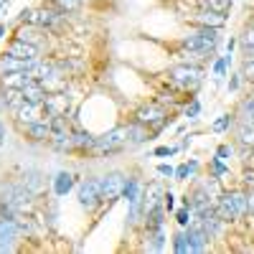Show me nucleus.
I'll return each mask as SVG.
<instances>
[{"instance_id": "f257e3e1", "label": "nucleus", "mask_w": 254, "mask_h": 254, "mask_svg": "<svg viewBox=\"0 0 254 254\" xmlns=\"http://www.w3.org/2000/svg\"><path fill=\"white\" fill-rule=\"evenodd\" d=\"M214 208H216V214L224 221H234V219L247 214V193H239V190H234V193H224V196H219Z\"/></svg>"}, {"instance_id": "f03ea898", "label": "nucleus", "mask_w": 254, "mask_h": 254, "mask_svg": "<svg viewBox=\"0 0 254 254\" xmlns=\"http://www.w3.org/2000/svg\"><path fill=\"white\" fill-rule=\"evenodd\" d=\"M183 46L188 51H201V54H211L216 46H219V28H198L196 33H190L186 41H183Z\"/></svg>"}, {"instance_id": "7ed1b4c3", "label": "nucleus", "mask_w": 254, "mask_h": 254, "mask_svg": "<svg viewBox=\"0 0 254 254\" xmlns=\"http://www.w3.org/2000/svg\"><path fill=\"white\" fill-rule=\"evenodd\" d=\"M168 76L186 89H196L203 79V71H201V66H193V64H178V66L168 71Z\"/></svg>"}, {"instance_id": "20e7f679", "label": "nucleus", "mask_w": 254, "mask_h": 254, "mask_svg": "<svg viewBox=\"0 0 254 254\" xmlns=\"http://www.w3.org/2000/svg\"><path fill=\"white\" fill-rule=\"evenodd\" d=\"M125 142H127V127H115V130L104 132L102 137L94 140V150L107 153V155L110 153H120Z\"/></svg>"}, {"instance_id": "39448f33", "label": "nucleus", "mask_w": 254, "mask_h": 254, "mask_svg": "<svg viewBox=\"0 0 254 254\" xmlns=\"http://www.w3.org/2000/svg\"><path fill=\"white\" fill-rule=\"evenodd\" d=\"M99 201H104L102 198V181L99 178H87L79 186V203L87 211H92V208L99 206Z\"/></svg>"}, {"instance_id": "423d86ee", "label": "nucleus", "mask_w": 254, "mask_h": 254, "mask_svg": "<svg viewBox=\"0 0 254 254\" xmlns=\"http://www.w3.org/2000/svg\"><path fill=\"white\" fill-rule=\"evenodd\" d=\"M20 234H23V231H20L18 216L15 219L0 216V252H13V244Z\"/></svg>"}, {"instance_id": "0eeeda50", "label": "nucleus", "mask_w": 254, "mask_h": 254, "mask_svg": "<svg viewBox=\"0 0 254 254\" xmlns=\"http://www.w3.org/2000/svg\"><path fill=\"white\" fill-rule=\"evenodd\" d=\"M69 107H71V97H69L66 92H51V94H46V99H44V112H46V117H66Z\"/></svg>"}, {"instance_id": "6e6552de", "label": "nucleus", "mask_w": 254, "mask_h": 254, "mask_svg": "<svg viewBox=\"0 0 254 254\" xmlns=\"http://www.w3.org/2000/svg\"><path fill=\"white\" fill-rule=\"evenodd\" d=\"M183 206H188L190 208V214H196V216H201L203 211H208V208H214V196H208L206 190L198 186L193 193H186V198H183Z\"/></svg>"}, {"instance_id": "1a4fd4ad", "label": "nucleus", "mask_w": 254, "mask_h": 254, "mask_svg": "<svg viewBox=\"0 0 254 254\" xmlns=\"http://www.w3.org/2000/svg\"><path fill=\"white\" fill-rule=\"evenodd\" d=\"M165 120H168V115L160 104H147V107H142L137 112V122H142L145 127H153V130H160Z\"/></svg>"}, {"instance_id": "9d476101", "label": "nucleus", "mask_w": 254, "mask_h": 254, "mask_svg": "<svg viewBox=\"0 0 254 254\" xmlns=\"http://www.w3.org/2000/svg\"><path fill=\"white\" fill-rule=\"evenodd\" d=\"M99 181H102V198H107V201L120 198L122 190H125V183H127V178L122 173H107Z\"/></svg>"}, {"instance_id": "9b49d317", "label": "nucleus", "mask_w": 254, "mask_h": 254, "mask_svg": "<svg viewBox=\"0 0 254 254\" xmlns=\"http://www.w3.org/2000/svg\"><path fill=\"white\" fill-rule=\"evenodd\" d=\"M186 237H188V247H190V252H203V249L208 247V242H211V239H208V234L203 231V226H201V221H198V219L188 224Z\"/></svg>"}, {"instance_id": "f8f14e48", "label": "nucleus", "mask_w": 254, "mask_h": 254, "mask_svg": "<svg viewBox=\"0 0 254 254\" xmlns=\"http://www.w3.org/2000/svg\"><path fill=\"white\" fill-rule=\"evenodd\" d=\"M163 196H165V190L160 183H150L142 193H140V201H142V214H147V211H153L155 206L163 203Z\"/></svg>"}, {"instance_id": "ddd939ff", "label": "nucleus", "mask_w": 254, "mask_h": 254, "mask_svg": "<svg viewBox=\"0 0 254 254\" xmlns=\"http://www.w3.org/2000/svg\"><path fill=\"white\" fill-rule=\"evenodd\" d=\"M38 61V59H36ZM36 61H23V59H15L10 54H5L3 59H0V74H10V71H26L31 76V69Z\"/></svg>"}, {"instance_id": "4468645a", "label": "nucleus", "mask_w": 254, "mask_h": 254, "mask_svg": "<svg viewBox=\"0 0 254 254\" xmlns=\"http://www.w3.org/2000/svg\"><path fill=\"white\" fill-rule=\"evenodd\" d=\"M8 54L15 56V59H23V61H36L38 59V46L36 44H28V41L15 38L13 44H10V49H8Z\"/></svg>"}, {"instance_id": "2eb2a0df", "label": "nucleus", "mask_w": 254, "mask_h": 254, "mask_svg": "<svg viewBox=\"0 0 254 254\" xmlns=\"http://www.w3.org/2000/svg\"><path fill=\"white\" fill-rule=\"evenodd\" d=\"M41 112H44V104H36V102H23L20 107L15 110V117L20 125H31L41 120Z\"/></svg>"}, {"instance_id": "dca6fc26", "label": "nucleus", "mask_w": 254, "mask_h": 254, "mask_svg": "<svg viewBox=\"0 0 254 254\" xmlns=\"http://www.w3.org/2000/svg\"><path fill=\"white\" fill-rule=\"evenodd\" d=\"M38 81L44 84V89H46L49 94H51V92H64V87H66V76H64L56 66H51V69H49L44 76H41Z\"/></svg>"}, {"instance_id": "f3484780", "label": "nucleus", "mask_w": 254, "mask_h": 254, "mask_svg": "<svg viewBox=\"0 0 254 254\" xmlns=\"http://www.w3.org/2000/svg\"><path fill=\"white\" fill-rule=\"evenodd\" d=\"M196 23L203 26V28H221V26L226 23V15H224V13H214V10L201 8V10L196 13Z\"/></svg>"}, {"instance_id": "a211bd4d", "label": "nucleus", "mask_w": 254, "mask_h": 254, "mask_svg": "<svg viewBox=\"0 0 254 254\" xmlns=\"http://www.w3.org/2000/svg\"><path fill=\"white\" fill-rule=\"evenodd\" d=\"M31 81V76L26 71H10V74H0V84L5 89H23L26 84Z\"/></svg>"}, {"instance_id": "6ab92c4d", "label": "nucleus", "mask_w": 254, "mask_h": 254, "mask_svg": "<svg viewBox=\"0 0 254 254\" xmlns=\"http://www.w3.org/2000/svg\"><path fill=\"white\" fill-rule=\"evenodd\" d=\"M46 89H44V84H41L38 79H31L26 87H23V97H26V102H36V104H44V99H46Z\"/></svg>"}, {"instance_id": "aec40b11", "label": "nucleus", "mask_w": 254, "mask_h": 254, "mask_svg": "<svg viewBox=\"0 0 254 254\" xmlns=\"http://www.w3.org/2000/svg\"><path fill=\"white\" fill-rule=\"evenodd\" d=\"M44 36H46V31L41 28V26H36V23H28V26H20L18 28V38L20 41H28V44H41L44 41Z\"/></svg>"}, {"instance_id": "412c9836", "label": "nucleus", "mask_w": 254, "mask_h": 254, "mask_svg": "<svg viewBox=\"0 0 254 254\" xmlns=\"http://www.w3.org/2000/svg\"><path fill=\"white\" fill-rule=\"evenodd\" d=\"M26 135L31 140H49L51 137V125L46 120H38V122H31L26 125Z\"/></svg>"}, {"instance_id": "4be33fe9", "label": "nucleus", "mask_w": 254, "mask_h": 254, "mask_svg": "<svg viewBox=\"0 0 254 254\" xmlns=\"http://www.w3.org/2000/svg\"><path fill=\"white\" fill-rule=\"evenodd\" d=\"M71 188H74V176L71 173H59L54 178V193L56 196H66Z\"/></svg>"}, {"instance_id": "5701e85b", "label": "nucleus", "mask_w": 254, "mask_h": 254, "mask_svg": "<svg viewBox=\"0 0 254 254\" xmlns=\"http://www.w3.org/2000/svg\"><path fill=\"white\" fill-rule=\"evenodd\" d=\"M127 137H130V142H132V145L145 142V140H147V127H145L142 122H132L130 127H127Z\"/></svg>"}, {"instance_id": "b1692460", "label": "nucleus", "mask_w": 254, "mask_h": 254, "mask_svg": "<svg viewBox=\"0 0 254 254\" xmlns=\"http://www.w3.org/2000/svg\"><path fill=\"white\" fill-rule=\"evenodd\" d=\"M3 99H5V107H10L13 112H15V110H18L23 102H26V97H23V89H5Z\"/></svg>"}, {"instance_id": "393cba45", "label": "nucleus", "mask_w": 254, "mask_h": 254, "mask_svg": "<svg viewBox=\"0 0 254 254\" xmlns=\"http://www.w3.org/2000/svg\"><path fill=\"white\" fill-rule=\"evenodd\" d=\"M94 140H97V137H92L89 132H76V135H71V142H74V147H79V150H94Z\"/></svg>"}, {"instance_id": "a878e982", "label": "nucleus", "mask_w": 254, "mask_h": 254, "mask_svg": "<svg viewBox=\"0 0 254 254\" xmlns=\"http://www.w3.org/2000/svg\"><path fill=\"white\" fill-rule=\"evenodd\" d=\"M122 196L127 198V203H135V201H140V183H137L135 178H127Z\"/></svg>"}, {"instance_id": "bb28decb", "label": "nucleus", "mask_w": 254, "mask_h": 254, "mask_svg": "<svg viewBox=\"0 0 254 254\" xmlns=\"http://www.w3.org/2000/svg\"><path fill=\"white\" fill-rule=\"evenodd\" d=\"M147 237H150V242H147V252H160V249L165 247V234H163V229L147 231Z\"/></svg>"}, {"instance_id": "cd10ccee", "label": "nucleus", "mask_w": 254, "mask_h": 254, "mask_svg": "<svg viewBox=\"0 0 254 254\" xmlns=\"http://www.w3.org/2000/svg\"><path fill=\"white\" fill-rule=\"evenodd\" d=\"M198 5L214 13H226L231 8V0H198Z\"/></svg>"}, {"instance_id": "c85d7f7f", "label": "nucleus", "mask_w": 254, "mask_h": 254, "mask_svg": "<svg viewBox=\"0 0 254 254\" xmlns=\"http://www.w3.org/2000/svg\"><path fill=\"white\" fill-rule=\"evenodd\" d=\"M239 142L254 147V122H242L239 125Z\"/></svg>"}, {"instance_id": "c756f323", "label": "nucleus", "mask_w": 254, "mask_h": 254, "mask_svg": "<svg viewBox=\"0 0 254 254\" xmlns=\"http://www.w3.org/2000/svg\"><path fill=\"white\" fill-rule=\"evenodd\" d=\"M196 168H198V163H196V160H190V163H183V165L178 168V171H176L173 176H176L178 181H186V178H188L190 173H196Z\"/></svg>"}, {"instance_id": "7c9ffc66", "label": "nucleus", "mask_w": 254, "mask_h": 254, "mask_svg": "<svg viewBox=\"0 0 254 254\" xmlns=\"http://www.w3.org/2000/svg\"><path fill=\"white\" fill-rule=\"evenodd\" d=\"M173 249H176V254H188V252H190V247H188V237H186V231H183V234H178V237L173 239Z\"/></svg>"}, {"instance_id": "2f4dec72", "label": "nucleus", "mask_w": 254, "mask_h": 254, "mask_svg": "<svg viewBox=\"0 0 254 254\" xmlns=\"http://www.w3.org/2000/svg\"><path fill=\"white\" fill-rule=\"evenodd\" d=\"M242 122H254V97L242 104Z\"/></svg>"}, {"instance_id": "473e14b6", "label": "nucleus", "mask_w": 254, "mask_h": 254, "mask_svg": "<svg viewBox=\"0 0 254 254\" xmlns=\"http://www.w3.org/2000/svg\"><path fill=\"white\" fill-rule=\"evenodd\" d=\"M54 3H56L64 13H74V10H79L81 0H54Z\"/></svg>"}, {"instance_id": "72a5a7b5", "label": "nucleus", "mask_w": 254, "mask_h": 254, "mask_svg": "<svg viewBox=\"0 0 254 254\" xmlns=\"http://www.w3.org/2000/svg\"><path fill=\"white\" fill-rule=\"evenodd\" d=\"M229 61H231V54H226V56H221L216 64H214V71H216V76H224L226 74V66H229Z\"/></svg>"}, {"instance_id": "f704fd0d", "label": "nucleus", "mask_w": 254, "mask_h": 254, "mask_svg": "<svg viewBox=\"0 0 254 254\" xmlns=\"http://www.w3.org/2000/svg\"><path fill=\"white\" fill-rule=\"evenodd\" d=\"M176 221H178L181 226H188V224H190V208H188V206H183V208L176 211Z\"/></svg>"}, {"instance_id": "c9c22d12", "label": "nucleus", "mask_w": 254, "mask_h": 254, "mask_svg": "<svg viewBox=\"0 0 254 254\" xmlns=\"http://www.w3.org/2000/svg\"><path fill=\"white\" fill-rule=\"evenodd\" d=\"M211 165H214V176H216V178L229 173V165H224V163H221V158H214V160H211Z\"/></svg>"}, {"instance_id": "e433bc0d", "label": "nucleus", "mask_w": 254, "mask_h": 254, "mask_svg": "<svg viewBox=\"0 0 254 254\" xmlns=\"http://www.w3.org/2000/svg\"><path fill=\"white\" fill-rule=\"evenodd\" d=\"M242 76L249 81V84H254V61H244V69H242Z\"/></svg>"}, {"instance_id": "4c0bfd02", "label": "nucleus", "mask_w": 254, "mask_h": 254, "mask_svg": "<svg viewBox=\"0 0 254 254\" xmlns=\"http://www.w3.org/2000/svg\"><path fill=\"white\" fill-rule=\"evenodd\" d=\"M198 112H201V104H198V99H193V102H190L188 107H186V117L196 120V117H198Z\"/></svg>"}, {"instance_id": "58836bf2", "label": "nucleus", "mask_w": 254, "mask_h": 254, "mask_svg": "<svg viewBox=\"0 0 254 254\" xmlns=\"http://www.w3.org/2000/svg\"><path fill=\"white\" fill-rule=\"evenodd\" d=\"M229 127H231V117H219L214 122V132H224V130H229Z\"/></svg>"}, {"instance_id": "ea45409f", "label": "nucleus", "mask_w": 254, "mask_h": 254, "mask_svg": "<svg viewBox=\"0 0 254 254\" xmlns=\"http://www.w3.org/2000/svg\"><path fill=\"white\" fill-rule=\"evenodd\" d=\"M242 46H244V49H247V46H254V26L244 31V36H242Z\"/></svg>"}, {"instance_id": "a19ab883", "label": "nucleus", "mask_w": 254, "mask_h": 254, "mask_svg": "<svg viewBox=\"0 0 254 254\" xmlns=\"http://www.w3.org/2000/svg\"><path fill=\"white\" fill-rule=\"evenodd\" d=\"M158 173H160V176H168V178H171V176H173L176 171H173V168L168 165V163H160V165H158Z\"/></svg>"}, {"instance_id": "79ce46f5", "label": "nucleus", "mask_w": 254, "mask_h": 254, "mask_svg": "<svg viewBox=\"0 0 254 254\" xmlns=\"http://www.w3.org/2000/svg\"><path fill=\"white\" fill-rule=\"evenodd\" d=\"M173 153H178V147H158V150H155L158 158H163V155H173Z\"/></svg>"}, {"instance_id": "37998d69", "label": "nucleus", "mask_w": 254, "mask_h": 254, "mask_svg": "<svg viewBox=\"0 0 254 254\" xmlns=\"http://www.w3.org/2000/svg\"><path fill=\"white\" fill-rule=\"evenodd\" d=\"M163 206H165V211H173V193H171V190L163 196Z\"/></svg>"}, {"instance_id": "c03bdc74", "label": "nucleus", "mask_w": 254, "mask_h": 254, "mask_svg": "<svg viewBox=\"0 0 254 254\" xmlns=\"http://www.w3.org/2000/svg\"><path fill=\"white\" fill-rule=\"evenodd\" d=\"M20 20H23V23H33V10L23 8V10H20Z\"/></svg>"}, {"instance_id": "a18cd8bd", "label": "nucleus", "mask_w": 254, "mask_h": 254, "mask_svg": "<svg viewBox=\"0 0 254 254\" xmlns=\"http://www.w3.org/2000/svg\"><path fill=\"white\" fill-rule=\"evenodd\" d=\"M229 155H231V147H229V145H221L219 150H216V158H221V160L229 158Z\"/></svg>"}, {"instance_id": "49530a36", "label": "nucleus", "mask_w": 254, "mask_h": 254, "mask_svg": "<svg viewBox=\"0 0 254 254\" xmlns=\"http://www.w3.org/2000/svg\"><path fill=\"white\" fill-rule=\"evenodd\" d=\"M244 183H247V186H252V190H254V171H252V168H247V173H244Z\"/></svg>"}, {"instance_id": "de8ad7c7", "label": "nucleus", "mask_w": 254, "mask_h": 254, "mask_svg": "<svg viewBox=\"0 0 254 254\" xmlns=\"http://www.w3.org/2000/svg\"><path fill=\"white\" fill-rule=\"evenodd\" d=\"M247 211H249V214H254V190H249V193H247Z\"/></svg>"}, {"instance_id": "09e8293b", "label": "nucleus", "mask_w": 254, "mask_h": 254, "mask_svg": "<svg viewBox=\"0 0 254 254\" xmlns=\"http://www.w3.org/2000/svg\"><path fill=\"white\" fill-rule=\"evenodd\" d=\"M244 51H247V61H254V46H247Z\"/></svg>"}, {"instance_id": "8fccbe9b", "label": "nucleus", "mask_w": 254, "mask_h": 254, "mask_svg": "<svg viewBox=\"0 0 254 254\" xmlns=\"http://www.w3.org/2000/svg\"><path fill=\"white\" fill-rule=\"evenodd\" d=\"M3 140H5V125L0 122V145H3Z\"/></svg>"}, {"instance_id": "3c124183", "label": "nucleus", "mask_w": 254, "mask_h": 254, "mask_svg": "<svg viewBox=\"0 0 254 254\" xmlns=\"http://www.w3.org/2000/svg\"><path fill=\"white\" fill-rule=\"evenodd\" d=\"M3 33H5V23H0V38H3Z\"/></svg>"}, {"instance_id": "603ef678", "label": "nucleus", "mask_w": 254, "mask_h": 254, "mask_svg": "<svg viewBox=\"0 0 254 254\" xmlns=\"http://www.w3.org/2000/svg\"><path fill=\"white\" fill-rule=\"evenodd\" d=\"M0 8H8V0H0Z\"/></svg>"}, {"instance_id": "864d4df0", "label": "nucleus", "mask_w": 254, "mask_h": 254, "mask_svg": "<svg viewBox=\"0 0 254 254\" xmlns=\"http://www.w3.org/2000/svg\"><path fill=\"white\" fill-rule=\"evenodd\" d=\"M252 26H254V23H252Z\"/></svg>"}]
</instances>
